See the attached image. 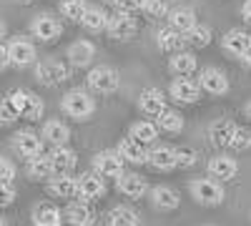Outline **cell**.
I'll use <instances>...</instances> for the list:
<instances>
[{
  "instance_id": "obj_48",
  "label": "cell",
  "mask_w": 251,
  "mask_h": 226,
  "mask_svg": "<svg viewBox=\"0 0 251 226\" xmlns=\"http://www.w3.org/2000/svg\"><path fill=\"white\" fill-rule=\"evenodd\" d=\"M244 60H246V66H251V48H249V53L244 55Z\"/></svg>"
},
{
  "instance_id": "obj_37",
  "label": "cell",
  "mask_w": 251,
  "mask_h": 226,
  "mask_svg": "<svg viewBox=\"0 0 251 226\" xmlns=\"http://www.w3.org/2000/svg\"><path fill=\"white\" fill-rule=\"evenodd\" d=\"M86 8H88L86 0H63V3H60V13L66 15L68 20H73V23H80Z\"/></svg>"
},
{
  "instance_id": "obj_26",
  "label": "cell",
  "mask_w": 251,
  "mask_h": 226,
  "mask_svg": "<svg viewBox=\"0 0 251 226\" xmlns=\"http://www.w3.org/2000/svg\"><path fill=\"white\" fill-rule=\"evenodd\" d=\"M25 174L30 181H48L53 176V163H50V156L48 153H38L33 158H28V166H25Z\"/></svg>"
},
{
  "instance_id": "obj_36",
  "label": "cell",
  "mask_w": 251,
  "mask_h": 226,
  "mask_svg": "<svg viewBox=\"0 0 251 226\" xmlns=\"http://www.w3.org/2000/svg\"><path fill=\"white\" fill-rule=\"evenodd\" d=\"M108 226H141V219L131 206H116L108 214Z\"/></svg>"
},
{
  "instance_id": "obj_41",
  "label": "cell",
  "mask_w": 251,
  "mask_h": 226,
  "mask_svg": "<svg viewBox=\"0 0 251 226\" xmlns=\"http://www.w3.org/2000/svg\"><path fill=\"white\" fill-rule=\"evenodd\" d=\"M20 116L15 111V106L10 103V98H3L0 100V126H10V123H15Z\"/></svg>"
},
{
  "instance_id": "obj_29",
  "label": "cell",
  "mask_w": 251,
  "mask_h": 226,
  "mask_svg": "<svg viewBox=\"0 0 251 226\" xmlns=\"http://www.w3.org/2000/svg\"><path fill=\"white\" fill-rule=\"evenodd\" d=\"M196 68H199L196 55L188 53V50H178V53H174L171 60H169V71H171L174 75H191V73H196Z\"/></svg>"
},
{
  "instance_id": "obj_13",
  "label": "cell",
  "mask_w": 251,
  "mask_h": 226,
  "mask_svg": "<svg viewBox=\"0 0 251 226\" xmlns=\"http://www.w3.org/2000/svg\"><path fill=\"white\" fill-rule=\"evenodd\" d=\"M78 181V199L80 201H96L106 196V181L103 176H98L96 171H88L75 178Z\"/></svg>"
},
{
  "instance_id": "obj_40",
  "label": "cell",
  "mask_w": 251,
  "mask_h": 226,
  "mask_svg": "<svg viewBox=\"0 0 251 226\" xmlns=\"http://www.w3.org/2000/svg\"><path fill=\"white\" fill-rule=\"evenodd\" d=\"M141 10L149 18H166V13H169V3H166V0H143Z\"/></svg>"
},
{
  "instance_id": "obj_7",
  "label": "cell",
  "mask_w": 251,
  "mask_h": 226,
  "mask_svg": "<svg viewBox=\"0 0 251 226\" xmlns=\"http://www.w3.org/2000/svg\"><path fill=\"white\" fill-rule=\"evenodd\" d=\"M169 93L174 100L178 103H196L201 98V86L196 78H188V75H176L169 86Z\"/></svg>"
},
{
  "instance_id": "obj_32",
  "label": "cell",
  "mask_w": 251,
  "mask_h": 226,
  "mask_svg": "<svg viewBox=\"0 0 251 226\" xmlns=\"http://www.w3.org/2000/svg\"><path fill=\"white\" fill-rule=\"evenodd\" d=\"M128 136L136 138V141H141L143 146H151V143H156V138H158V126H156L153 121H138V123H133V126H131Z\"/></svg>"
},
{
  "instance_id": "obj_34",
  "label": "cell",
  "mask_w": 251,
  "mask_h": 226,
  "mask_svg": "<svg viewBox=\"0 0 251 226\" xmlns=\"http://www.w3.org/2000/svg\"><path fill=\"white\" fill-rule=\"evenodd\" d=\"M211 38H214L211 28L196 23L194 28H188V30L183 33V43H186V46H191V48H206L208 43H211Z\"/></svg>"
},
{
  "instance_id": "obj_43",
  "label": "cell",
  "mask_w": 251,
  "mask_h": 226,
  "mask_svg": "<svg viewBox=\"0 0 251 226\" xmlns=\"http://www.w3.org/2000/svg\"><path fill=\"white\" fill-rule=\"evenodd\" d=\"M13 201H15V189H13V183H0V209L10 206Z\"/></svg>"
},
{
  "instance_id": "obj_14",
  "label": "cell",
  "mask_w": 251,
  "mask_h": 226,
  "mask_svg": "<svg viewBox=\"0 0 251 226\" xmlns=\"http://www.w3.org/2000/svg\"><path fill=\"white\" fill-rule=\"evenodd\" d=\"M199 86H201V91L211 93V96H224V93H228V78L221 68L208 66V68H201V73H199Z\"/></svg>"
},
{
  "instance_id": "obj_17",
  "label": "cell",
  "mask_w": 251,
  "mask_h": 226,
  "mask_svg": "<svg viewBox=\"0 0 251 226\" xmlns=\"http://www.w3.org/2000/svg\"><path fill=\"white\" fill-rule=\"evenodd\" d=\"M63 219H66L71 226H93L96 224V214L93 209L88 206V201H68L66 211L60 214Z\"/></svg>"
},
{
  "instance_id": "obj_39",
  "label": "cell",
  "mask_w": 251,
  "mask_h": 226,
  "mask_svg": "<svg viewBox=\"0 0 251 226\" xmlns=\"http://www.w3.org/2000/svg\"><path fill=\"white\" fill-rule=\"evenodd\" d=\"M228 149H234V151H249L251 149V131L236 126L231 141H228Z\"/></svg>"
},
{
  "instance_id": "obj_50",
  "label": "cell",
  "mask_w": 251,
  "mask_h": 226,
  "mask_svg": "<svg viewBox=\"0 0 251 226\" xmlns=\"http://www.w3.org/2000/svg\"><path fill=\"white\" fill-rule=\"evenodd\" d=\"M0 226H8V219L5 216H0Z\"/></svg>"
},
{
  "instance_id": "obj_8",
  "label": "cell",
  "mask_w": 251,
  "mask_h": 226,
  "mask_svg": "<svg viewBox=\"0 0 251 226\" xmlns=\"http://www.w3.org/2000/svg\"><path fill=\"white\" fill-rule=\"evenodd\" d=\"M93 171L103 178H118L123 174V156L118 151H98L93 156Z\"/></svg>"
},
{
  "instance_id": "obj_33",
  "label": "cell",
  "mask_w": 251,
  "mask_h": 226,
  "mask_svg": "<svg viewBox=\"0 0 251 226\" xmlns=\"http://www.w3.org/2000/svg\"><path fill=\"white\" fill-rule=\"evenodd\" d=\"M183 116L178 113V111H174V108H163L158 116H156V126H158V131H166V133H178L181 128H183Z\"/></svg>"
},
{
  "instance_id": "obj_5",
  "label": "cell",
  "mask_w": 251,
  "mask_h": 226,
  "mask_svg": "<svg viewBox=\"0 0 251 226\" xmlns=\"http://www.w3.org/2000/svg\"><path fill=\"white\" fill-rule=\"evenodd\" d=\"M86 80H88V88H91L93 93H100V96H111V93H116L118 86H121V75H118V71L111 68V66H96V68L88 73Z\"/></svg>"
},
{
  "instance_id": "obj_16",
  "label": "cell",
  "mask_w": 251,
  "mask_h": 226,
  "mask_svg": "<svg viewBox=\"0 0 251 226\" xmlns=\"http://www.w3.org/2000/svg\"><path fill=\"white\" fill-rule=\"evenodd\" d=\"M13 151L23 158H33L38 153H43V138L33 131H18L13 133Z\"/></svg>"
},
{
  "instance_id": "obj_4",
  "label": "cell",
  "mask_w": 251,
  "mask_h": 226,
  "mask_svg": "<svg viewBox=\"0 0 251 226\" xmlns=\"http://www.w3.org/2000/svg\"><path fill=\"white\" fill-rule=\"evenodd\" d=\"M35 78L43 86L53 88V86L66 83V80L71 78V68H68V63H63V60H58V58H48V60H40V63L35 66Z\"/></svg>"
},
{
  "instance_id": "obj_2",
  "label": "cell",
  "mask_w": 251,
  "mask_h": 226,
  "mask_svg": "<svg viewBox=\"0 0 251 226\" xmlns=\"http://www.w3.org/2000/svg\"><path fill=\"white\" fill-rule=\"evenodd\" d=\"M188 191H191L194 201L201 203V206H221L226 199L224 186L216 178H196L188 183Z\"/></svg>"
},
{
  "instance_id": "obj_44",
  "label": "cell",
  "mask_w": 251,
  "mask_h": 226,
  "mask_svg": "<svg viewBox=\"0 0 251 226\" xmlns=\"http://www.w3.org/2000/svg\"><path fill=\"white\" fill-rule=\"evenodd\" d=\"M113 3L118 5V10L121 13H136V10H141V5H143V0H113Z\"/></svg>"
},
{
  "instance_id": "obj_1",
  "label": "cell",
  "mask_w": 251,
  "mask_h": 226,
  "mask_svg": "<svg viewBox=\"0 0 251 226\" xmlns=\"http://www.w3.org/2000/svg\"><path fill=\"white\" fill-rule=\"evenodd\" d=\"M60 108H63V113H66V116H71L75 121H86L96 111V100L91 98V93L80 91V88H73V91H68L66 96H63Z\"/></svg>"
},
{
  "instance_id": "obj_20",
  "label": "cell",
  "mask_w": 251,
  "mask_h": 226,
  "mask_svg": "<svg viewBox=\"0 0 251 226\" xmlns=\"http://www.w3.org/2000/svg\"><path fill=\"white\" fill-rule=\"evenodd\" d=\"M221 46L228 55H236V58H244L251 48V35L241 28H234V30H228L224 38H221Z\"/></svg>"
},
{
  "instance_id": "obj_30",
  "label": "cell",
  "mask_w": 251,
  "mask_h": 226,
  "mask_svg": "<svg viewBox=\"0 0 251 226\" xmlns=\"http://www.w3.org/2000/svg\"><path fill=\"white\" fill-rule=\"evenodd\" d=\"M166 18H169V28H174L178 33H186L188 28L196 25V13L191 8H174L166 13Z\"/></svg>"
},
{
  "instance_id": "obj_12",
  "label": "cell",
  "mask_w": 251,
  "mask_h": 226,
  "mask_svg": "<svg viewBox=\"0 0 251 226\" xmlns=\"http://www.w3.org/2000/svg\"><path fill=\"white\" fill-rule=\"evenodd\" d=\"M206 171H208V176H211V178H216V181L224 183V181H231L239 174V163H236V158L226 156V153H216V156L208 158Z\"/></svg>"
},
{
  "instance_id": "obj_42",
  "label": "cell",
  "mask_w": 251,
  "mask_h": 226,
  "mask_svg": "<svg viewBox=\"0 0 251 226\" xmlns=\"http://www.w3.org/2000/svg\"><path fill=\"white\" fill-rule=\"evenodd\" d=\"M15 166H13V161H8V158H3L0 156V183H13V178H15Z\"/></svg>"
},
{
  "instance_id": "obj_38",
  "label": "cell",
  "mask_w": 251,
  "mask_h": 226,
  "mask_svg": "<svg viewBox=\"0 0 251 226\" xmlns=\"http://www.w3.org/2000/svg\"><path fill=\"white\" fill-rule=\"evenodd\" d=\"M199 158H201L199 151L191 149V146H181V149H176V166H181V169H191V166H196Z\"/></svg>"
},
{
  "instance_id": "obj_11",
  "label": "cell",
  "mask_w": 251,
  "mask_h": 226,
  "mask_svg": "<svg viewBox=\"0 0 251 226\" xmlns=\"http://www.w3.org/2000/svg\"><path fill=\"white\" fill-rule=\"evenodd\" d=\"M116 189L118 194H123L126 199H133V201H141L149 196V183H146V178L141 174H121L118 181H116Z\"/></svg>"
},
{
  "instance_id": "obj_18",
  "label": "cell",
  "mask_w": 251,
  "mask_h": 226,
  "mask_svg": "<svg viewBox=\"0 0 251 226\" xmlns=\"http://www.w3.org/2000/svg\"><path fill=\"white\" fill-rule=\"evenodd\" d=\"M40 138H43V143H50V146H66L71 141V128H68V123H63L60 118H50V121L43 123Z\"/></svg>"
},
{
  "instance_id": "obj_22",
  "label": "cell",
  "mask_w": 251,
  "mask_h": 226,
  "mask_svg": "<svg viewBox=\"0 0 251 226\" xmlns=\"http://www.w3.org/2000/svg\"><path fill=\"white\" fill-rule=\"evenodd\" d=\"M138 108H141V113L156 118V116L166 108V96H163V91H161V88H146V91H141Z\"/></svg>"
},
{
  "instance_id": "obj_27",
  "label": "cell",
  "mask_w": 251,
  "mask_h": 226,
  "mask_svg": "<svg viewBox=\"0 0 251 226\" xmlns=\"http://www.w3.org/2000/svg\"><path fill=\"white\" fill-rule=\"evenodd\" d=\"M63 216H60V209L50 201H43V203H35L33 209V224L35 226H60Z\"/></svg>"
},
{
  "instance_id": "obj_47",
  "label": "cell",
  "mask_w": 251,
  "mask_h": 226,
  "mask_svg": "<svg viewBox=\"0 0 251 226\" xmlns=\"http://www.w3.org/2000/svg\"><path fill=\"white\" fill-rule=\"evenodd\" d=\"M5 33H8V25L3 23V20H0V40H3V38H5Z\"/></svg>"
},
{
  "instance_id": "obj_9",
  "label": "cell",
  "mask_w": 251,
  "mask_h": 226,
  "mask_svg": "<svg viewBox=\"0 0 251 226\" xmlns=\"http://www.w3.org/2000/svg\"><path fill=\"white\" fill-rule=\"evenodd\" d=\"M146 163L153 171H174L176 169V149L169 146V143H151L149 156H146Z\"/></svg>"
},
{
  "instance_id": "obj_49",
  "label": "cell",
  "mask_w": 251,
  "mask_h": 226,
  "mask_svg": "<svg viewBox=\"0 0 251 226\" xmlns=\"http://www.w3.org/2000/svg\"><path fill=\"white\" fill-rule=\"evenodd\" d=\"M246 118L251 121V100H249V103H246Z\"/></svg>"
},
{
  "instance_id": "obj_54",
  "label": "cell",
  "mask_w": 251,
  "mask_h": 226,
  "mask_svg": "<svg viewBox=\"0 0 251 226\" xmlns=\"http://www.w3.org/2000/svg\"><path fill=\"white\" fill-rule=\"evenodd\" d=\"M208 226H214V224H208Z\"/></svg>"
},
{
  "instance_id": "obj_24",
  "label": "cell",
  "mask_w": 251,
  "mask_h": 226,
  "mask_svg": "<svg viewBox=\"0 0 251 226\" xmlns=\"http://www.w3.org/2000/svg\"><path fill=\"white\" fill-rule=\"evenodd\" d=\"M93 55H96V46L91 40H75L68 48V63L73 68H86L93 60Z\"/></svg>"
},
{
  "instance_id": "obj_25",
  "label": "cell",
  "mask_w": 251,
  "mask_h": 226,
  "mask_svg": "<svg viewBox=\"0 0 251 226\" xmlns=\"http://www.w3.org/2000/svg\"><path fill=\"white\" fill-rule=\"evenodd\" d=\"M234 128L236 126L228 118H219L208 126V141H211L216 149H228V141L234 136Z\"/></svg>"
},
{
  "instance_id": "obj_46",
  "label": "cell",
  "mask_w": 251,
  "mask_h": 226,
  "mask_svg": "<svg viewBox=\"0 0 251 226\" xmlns=\"http://www.w3.org/2000/svg\"><path fill=\"white\" fill-rule=\"evenodd\" d=\"M241 15L246 18V23H251V0H246L244 8H241Z\"/></svg>"
},
{
  "instance_id": "obj_6",
  "label": "cell",
  "mask_w": 251,
  "mask_h": 226,
  "mask_svg": "<svg viewBox=\"0 0 251 226\" xmlns=\"http://www.w3.org/2000/svg\"><path fill=\"white\" fill-rule=\"evenodd\" d=\"M30 33H33V38L40 40V43H53V40H58L63 35V25H60V20L53 18L50 13H43V15L33 18Z\"/></svg>"
},
{
  "instance_id": "obj_23",
  "label": "cell",
  "mask_w": 251,
  "mask_h": 226,
  "mask_svg": "<svg viewBox=\"0 0 251 226\" xmlns=\"http://www.w3.org/2000/svg\"><path fill=\"white\" fill-rule=\"evenodd\" d=\"M48 156H50V163H53V174H71L78 166V156L68 146H53V151Z\"/></svg>"
},
{
  "instance_id": "obj_3",
  "label": "cell",
  "mask_w": 251,
  "mask_h": 226,
  "mask_svg": "<svg viewBox=\"0 0 251 226\" xmlns=\"http://www.w3.org/2000/svg\"><path fill=\"white\" fill-rule=\"evenodd\" d=\"M8 98H10V103L15 106V111H18L20 118H25V121H40V118H43L46 103H43V98H38L35 93L18 88Z\"/></svg>"
},
{
  "instance_id": "obj_31",
  "label": "cell",
  "mask_w": 251,
  "mask_h": 226,
  "mask_svg": "<svg viewBox=\"0 0 251 226\" xmlns=\"http://www.w3.org/2000/svg\"><path fill=\"white\" fill-rule=\"evenodd\" d=\"M80 23H83V28L91 30V33H100V30H106L108 13L103 10V8L88 5V8H86V13H83V18H80Z\"/></svg>"
},
{
  "instance_id": "obj_53",
  "label": "cell",
  "mask_w": 251,
  "mask_h": 226,
  "mask_svg": "<svg viewBox=\"0 0 251 226\" xmlns=\"http://www.w3.org/2000/svg\"><path fill=\"white\" fill-rule=\"evenodd\" d=\"M106 3H113V0H106Z\"/></svg>"
},
{
  "instance_id": "obj_15",
  "label": "cell",
  "mask_w": 251,
  "mask_h": 226,
  "mask_svg": "<svg viewBox=\"0 0 251 226\" xmlns=\"http://www.w3.org/2000/svg\"><path fill=\"white\" fill-rule=\"evenodd\" d=\"M106 30H108V35L116 38V40H128V38L136 35L138 25H136V20H133L131 13H121V10H118V13L108 15Z\"/></svg>"
},
{
  "instance_id": "obj_21",
  "label": "cell",
  "mask_w": 251,
  "mask_h": 226,
  "mask_svg": "<svg viewBox=\"0 0 251 226\" xmlns=\"http://www.w3.org/2000/svg\"><path fill=\"white\" fill-rule=\"evenodd\" d=\"M149 196L156 211H176L181 206V196L171 186H153L149 189Z\"/></svg>"
},
{
  "instance_id": "obj_51",
  "label": "cell",
  "mask_w": 251,
  "mask_h": 226,
  "mask_svg": "<svg viewBox=\"0 0 251 226\" xmlns=\"http://www.w3.org/2000/svg\"><path fill=\"white\" fill-rule=\"evenodd\" d=\"M18 3H23V5H28V3H33V0H18Z\"/></svg>"
},
{
  "instance_id": "obj_19",
  "label": "cell",
  "mask_w": 251,
  "mask_h": 226,
  "mask_svg": "<svg viewBox=\"0 0 251 226\" xmlns=\"http://www.w3.org/2000/svg\"><path fill=\"white\" fill-rule=\"evenodd\" d=\"M48 194L55 199H75L78 196V181L71 174H53L48 178Z\"/></svg>"
},
{
  "instance_id": "obj_45",
  "label": "cell",
  "mask_w": 251,
  "mask_h": 226,
  "mask_svg": "<svg viewBox=\"0 0 251 226\" xmlns=\"http://www.w3.org/2000/svg\"><path fill=\"white\" fill-rule=\"evenodd\" d=\"M10 66V58H8V48L3 46V43H0V73H3L5 68Z\"/></svg>"
},
{
  "instance_id": "obj_10",
  "label": "cell",
  "mask_w": 251,
  "mask_h": 226,
  "mask_svg": "<svg viewBox=\"0 0 251 226\" xmlns=\"http://www.w3.org/2000/svg\"><path fill=\"white\" fill-rule=\"evenodd\" d=\"M5 48H8V58H10V63H13V66H18V68H25V66L35 63V58H38L35 46L30 43L28 38H20V35H18V38H13Z\"/></svg>"
},
{
  "instance_id": "obj_35",
  "label": "cell",
  "mask_w": 251,
  "mask_h": 226,
  "mask_svg": "<svg viewBox=\"0 0 251 226\" xmlns=\"http://www.w3.org/2000/svg\"><path fill=\"white\" fill-rule=\"evenodd\" d=\"M183 33H178V30H174V28H163L161 33H158V48L161 50H166V53H178V50H183Z\"/></svg>"
},
{
  "instance_id": "obj_28",
  "label": "cell",
  "mask_w": 251,
  "mask_h": 226,
  "mask_svg": "<svg viewBox=\"0 0 251 226\" xmlns=\"http://www.w3.org/2000/svg\"><path fill=\"white\" fill-rule=\"evenodd\" d=\"M118 153L123 156V161H131V163H146V156H149V146H143L141 141L126 136L121 138V146Z\"/></svg>"
},
{
  "instance_id": "obj_52",
  "label": "cell",
  "mask_w": 251,
  "mask_h": 226,
  "mask_svg": "<svg viewBox=\"0 0 251 226\" xmlns=\"http://www.w3.org/2000/svg\"><path fill=\"white\" fill-rule=\"evenodd\" d=\"M166 3H178V0H166Z\"/></svg>"
}]
</instances>
